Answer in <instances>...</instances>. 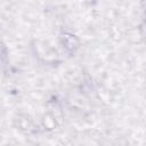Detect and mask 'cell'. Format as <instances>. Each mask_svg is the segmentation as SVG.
Here are the masks:
<instances>
[{
  "mask_svg": "<svg viewBox=\"0 0 146 146\" xmlns=\"http://www.w3.org/2000/svg\"><path fill=\"white\" fill-rule=\"evenodd\" d=\"M31 48L34 57L44 65H56L60 62L58 52L51 46L42 41L33 40L31 43Z\"/></svg>",
  "mask_w": 146,
  "mask_h": 146,
  "instance_id": "6da1fadb",
  "label": "cell"
},
{
  "mask_svg": "<svg viewBox=\"0 0 146 146\" xmlns=\"http://www.w3.org/2000/svg\"><path fill=\"white\" fill-rule=\"evenodd\" d=\"M58 42H59V46L62 47L63 51L68 56H74L81 47L80 38L75 33H73L71 31H66V30H63L59 32Z\"/></svg>",
  "mask_w": 146,
  "mask_h": 146,
  "instance_id": "7a4b0ae2",
  "label": "cell"
},
{
  "mask_svg": "<svg viewBox=\"0 0 146 146\" xmlns=\"http://www.w3.org/2000/svg\"><path fill=\"white\" fill-rule=\"evenodd\" d=\"M14 125L25 135H35L42 130L41 125L38 124L29 114H18L14 119Z\"/></svg>",
  "mask_w": 146,
  "mask_h": 146,
  "instance_id": "3957f363",
  "label": "cell"
},
{
  "mask_svg": "<svg viewBox=\"0 0 146 146\" xmlns=\"http://www.w3.org/2000/svg\"><path fill=\"white\" fill-rule=\"evenodd\" d=\"M40 125H41V129L43 131H46V132L54 131L58 127V121H57L56 115L52 112H50V111L43 113V115L41 116Z\"/></svg>",
  "mask_w": 146,
  "mask_h": 146,
  "instance_id": "277c9868",
  "label": "cell"
},
{
  "mask_svg": "<svg viewBox=\"0 0 146 146\" xmlns=\"http://www.w3.org/2000/svg\"><path fill=\"white\" fill-rule=\"evenodd\" d=\"M140 32H141L143 36L146 38V16H145V18L143 19V22L140 24Z\"/></svg>",
  "mask_w": 146,
  "mask_h": 146,
  "instance_id": "5b68a950",
  "label": "cell"
},
{
  "mask_svg": "<svg viewBox=\"0 0 146 146\" xmlns=\"http://www.w3.org/2000/svg\"><path fill=\"white\" fill-rule=\"evenodd\" d=\"M141 8H143V11L146 16V0H141Z\"/></svg>",
  "mask_w": 146,
  "mask_h": 146,
  "instance_id": "8992f818",
  "label": "cell"
}]
</instances>
